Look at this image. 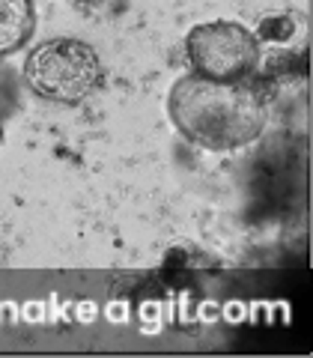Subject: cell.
<instances>
[{
  "label": "cell",
  "mask_w": 313,
  "mask_h": 358,
  "mask_svg": "<svg viewBox=\"0 0 313 358\" xmlns=\"http://www.w3.org/2000/svg\"><path fill=\"white\" fill-rule=\"evenodd\" d=\"M298 33H305V24H301L298 15H272V18H263L260 30L254 33L256 36V48L263 51H272V57H296V42H298Z\"/></svg>",
  "instance_id": "obj_4"
},
{
  "label": "cell",
  "mask_w": 313,
  "mask_h": 358,
  "mask_svg": "<svg viewBox=\"0 0 313 358\" xmlns=\"http://www.w3.org/2000/svg\"><path fill=\"white\" fill-rule=\"evenodd\" d=\"M27 84L51 102H84L105 81L99 54L81 39H48L30 51L24 63Z\"/></svg>",
  "instance_id": "obj_2"
},
{
  "label": "cell",
  "mask_w": 313,
  "mask_h": 358,
  "mask_svg": "<svg viewBox=\"0 0 313 358\" xmlns=\"http://www.w3.org/2000/svg\"><path fill=\"white\" fill-rule=\"evenodd\" d=\"M72 3L84 9H108V6H117L119 0H72Z\"/></svg>",
  "instance_id": "obj_6"
},
{
  "label": "cell",
  "mask_w": 313,
  "mask_h": 358,
  "mask_svg": "<svg viewBox=\"0 0 313 358\" xmlns=\"http://www.w3.org/2000/svg\"><path fill=\"white\" fill-rule=\"evenodd\" d=\"M188 57L197 75L212 81H242L260 63L256 36L236 21H212L191 30L188 36Z\"/></svg>",
  "instance_id": "obj_3"
},
{
  "label": "cell",
  "mask_w": 313,
  "mask_h": 358,
  "mask_svg": "<svg viewBox=\"0 0 313 358\" xmlns=\"http://www.w3.org/2000/svg\"><path fill=\"white\" fill-rule=\"evenodd\" d=\"M170 117L188 141L206 150H236L265 126L263 96L242 81L188 75L170 90Z\"/></svg>",
  "instance_id": "obj_1"
},
{
  "label": "cell",
  "mask_w": 313,
  "mask_h": 358,
  "mask_svg": "<svg viewBox=\"0 0 313 358\" xmlns=\"http://www.w3.org/2000/svg\"><path fill=\"white\" fill-rule=\"evenodd\" d=\"M33 30L30 0H0V54L18 48Z\"/></svg>",
  "instance_id": "obj_5"
}]
</instances>
